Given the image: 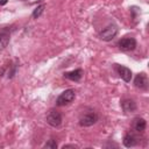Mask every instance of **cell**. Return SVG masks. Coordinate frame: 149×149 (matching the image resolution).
<instances>
[{"label": "cell", "instance_id": "6da1fadb", "mask_svg": "<svg viewBox=\"0 0 149 149\" xmlns=\"http://www.w3.org/2000/svg\"><path fill=\"white\" fill-rule=\"evenodd\" d=\"M74 97H76V92L72 88H69V90H65L64 92H62L57 100H56V105L57 106H65V105H69L70 102H72L74 100Z\"/></svg>", "mask_w": 149, "mask_h": 149}, {"label": "cell", "instance_id": "7a4b0ae2", "mask_svg": "<svg viewBox=\"0 0 149 149\" xmlns=\"http://www.w3.org/2000/svg\"><path fill=\"white\" fill-rule=\"evenodd\" d=\"M98 121V115L95 112L93 111H88V112H85L80 115L79 118V125L81 127H90L92 125H94L95 122Z\"/></svg>", "mask_w": 149, "mask_h": 149}, {"label": "cell", "instance_id": "3957f363", "mask_svg": "<svg viewBox=\"0 0 149 149\" xmlns=\"http://www.w3.org/2000/svg\"><path fill=\"white\" fill-rule=\"evenodd\" d=\"M116 34H118V27H116L115 24L111 23V24L106 26V27L100 31L99 37H100L102 41L108 42V41H112V40L116 36Z\"/></svg>", "mask_w": 149, "mask_h": 149}, {"label": "cell", "instance_id": "277c9868", "mask_svg": "<svg viewBox=\"0 0 149 149\" xmlns=\"http://www.w3.org/2000/svg\"><path fill=\"white\" fill-rule=\"evenodd\" d=\"M47 122L52 127H58L62 123V114L56 109H50L47 114Z\"/></svg>", "mask_w": 149, "mask_h": 149}, {"label": "cell", "instance_id": "5b68a950", "mask_svg": "<svg viewBox=\"0 0 149 149\" xmlns=\"http://www.w3.org/2000/svg\"><path fill=\"white\" fill-rule=\"evenodd\" d=\"M118 45L123 51H130L136 48V40L134 37H123L118 42Z\"/></svg>", "mask_w": 149, "mask_h": 149}, {"label": "cell", "instance_id": "8992f818", "mask_svg": "<svg viewBox=\"0 0 149 149\" xmlns=\"http://www.w3.org/2000/svg\"><path fill=\"white\" fill-rule=\"evenodd\" d=\"M115 70H116V72L119 73V76H120L126 83H129V81H130V79H132V71H130L127 66L115 64Z\"/></svg>", "mask_w": 149, "mask_h": 149}, {"label": "cell", "instance_id": "52a82bcc", "mask_svg": "<svg viewBox=\"0 0 149 149\" xmlns=\"http://www.w3.org/2000/svg\"><path fill=\"white\" fill-rule=\"evenodd\" d=\"M134 84L140 90H147L148 88V78H147V74L143 73V72L136 74V77L134 79Z\"/></svg>", "mask_w": 149, "mask_h": 149}, {"label": "cell", "instance_id": "ba28073f", "mask_svg": "<svg viewBox=\"0 0 149 149\" xmlns=\"http://www.w3.org/2000/svg\"><path fill=\"white\" fill-rule=\"evenodd\" d=\"M121 107L126 113H133L136 111V104L132 99H125L121 102Z\"/></svg>", "mask_w": 149, "mask_h": 149}, {"label": "cell", "instance_id": "9c48e42d", "mask_svg": "<svg viewBox=\"0 0 149 149\" xmlns=\"http://www.w3.org/2000/svg\"><path fill=\"white\" fill-rule=\"evenodd\" d=\"M81 76H83V71H81L80 69H77V70H73V71H70V72H65V73H64V77H65L66 79L72 80V81H78V80H80Z\"/></svg>", "mask_w": 149, "mask_h": 149}, {"label": "cell", "instance_id": "30bf717a", "mask_svg": "<svg viewBox=\"0 0 149 149\" xmlns=\"http://www.w3.org/2000/svg\"><path fill=\"white\" fill-rule=\"evenodd\" d=\"M133 127H134V129H135L136 132L141 133V132H143V130L146 129V127H147V122H146V120L142 119V118H136V119L134 120Z\"/></svg>", "mask_w": 149, "mask_h": 149}, {"label": "cell", "instance_id": "8fae6325", "mask_svg": "<svg viewBox=\"0 0 149 149\" xmlns=\"http://www.w3.org/2000/svg\"><path fill=\"white\" fill-rule=\"evenodd\" d=\"M137 144V139L133 135V134H126L125 137H123V146L127 147V148H130V147H134Z\"/></svg>", "mask_w": 149, "mask_h": 149}, {"label": "cell", "instance_id": "7c38bea8", "mask_svg": "<svg viewBox=\"0 0 149 149\" xmlns=\"http://www.w3.org/2000/svg\"><path fill=\"white\" fill-rule=\"evenodd\" d=\"M9 40H10V37H9V34L8 33H5L3 31V33L0 34V50L5 49L8 45Z\"/></svg>", "mask_w": 149, "mask_h": 149}, {"label": "cell", "instance_id": "4fadbf2b", "mask_svg": "<svg viewBox=\"0 0 149 149\" xmlns=\"http://www.w3.org/2000/svg\"><path fill=\"white\" fill-rule=\"evenodd\" d=\"M44 8H45V6H44L43 3H42V5H40V6H37V7L34 9V12H33V17H34V19L40 17V16L42 15V13H43Z\"/></svg>", "mask_w": 149, "mask_h": 149}, {"label": "cell", "instance_id": "5bb4252c", "mask_svg": "<svg viewBox=\"0 0 149 149\" xmlns=\"http://www.w3.org/2000/svg\"><path fill=\"white\" fill-rule=\"evenodd\" d=\"M44 148H50V149H56L57 148V143H56V141L55 140H49L45 144H44Z\"/></svg>", "mask_w": 149, "mask_h": 149}, {"label": "cell", "instance_id": "9a60e30c", "mask_svg": "<svg viewBox=\"0 0 149 149\" xmlns=\"http://www.w3.org/2000/svg\"><path fill=\"white\" fill-rule=\"evenodd\" d=\"M7 1H8V0H0V6L6 5V3H7Z\"/></svg>", "mask_w": 149, "mask_h": 149}]
</instances>
